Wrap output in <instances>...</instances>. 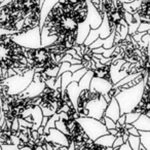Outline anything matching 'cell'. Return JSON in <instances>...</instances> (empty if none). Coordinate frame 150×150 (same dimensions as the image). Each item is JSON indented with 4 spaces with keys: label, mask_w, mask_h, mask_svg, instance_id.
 Instances as JSON below:
<instances>
[{
    "label": "cell",
    "mask_w": 150,
    "mask_h": 150,
    "mask_svg": "<svg viewBox=\"0 0 150 150\" xmlns=\"http://www.w3.org/2000/svg\"><path fill=\"white\" fill-rule=\"evenodd\" d=\"M145 81H142L141 83L133 86L127 90H123L119 95L115 97L120 107L121 114L133 112V110L138 106L143 95V88Z\"/></svg>",
    "instance_id": "obj_4"
},
{
    "label": "cell",
    "mask_w": 150,
    "mask_h": 150,
    "mask_svg": "<svg viewBox=\"0 0 150 150\" xmlns=\"http://www.w3.org/2000/svg\"><path fill=\"white\" fill-rule=\"evenodd\" d=\"M141 144L147 150H150V132H140Z\"/></svg>",
    "instance_id": "obj_13"
},
{
    "label": "cell",
    "mask_w": 150,
    "mask_h": 150,
    "mask_svg": "<svg viewBox=\"0 0 150 150\" xmlns=\"http://www.w3.org/2000/svg\"><path fill=\"white\" fill-rule=\"evenodd\" d=\"M118 150H133V149H132V148H131V146H129V144L127 142V143L123 144V145L121 146V147L119 148Z\"/></svg>",
    "instance_id": "obj_21"
},
{
    "label": "cell",
    "mask_w": 150,
    "mask_h": 150,
    "mask_svg": "<svg viewBox=\"0 0 150 150\" xmlns=\"http://www.w3.org/2000/svg\"><path fill=\"white\" fill-rule=\"evenodd\" d=\"M129 134H125V135H122V139L123 141H125V143H127V141H129Z\"/></svg>",
    "instance_id": "obj_24"
},
{
    "label": "cell",
    "mask_w": 150,
    "mask_h": 150,
    "mask_svg": "<svg viewBox=\"0 0 150 150\" xmlns=\"http://www.w3.org/2000/svg\"><path fill=\"white\" fill-rule=\"evenodd\" d=\"M140 23H133L131 25H129V35H134L135 33L138 32V29H139Z\"/></svg>",
    "instance_id": "obj_16"
},
{
    "label": "cell",
    "mask_w": 150,
    "mask_h": 150,
    "mask_svg": "<svg viewBox=\"0 0 150 150\" xmlns=\"http://www.w3.org/2000/svg\"><path fill=\"white\" fill-rule=\"evenodd\" d=\"M75 150H106L107 148L104 147V146L100 145V144L96 143L93 140H88L86 143L81 144L79 146H74Z\"/></svg>",
    "instance_id": "obj_10"
},
{
    "label": "cell",
    "mask_w": 150,
    "mask_h": 150,
    "mask_svg": "<svg viewBox=\"0 0 150 150\" xmlns=\"http://www.w3.org/2000/svg\"><path fill=\"white\" fill-rule=\"evenodd\" d=\"M109 134H110V135H112V136H115V137H116L117 136V129H109Z\"/></svg>",
    "instance_id": "obj_23"
},
{
    "label": "cell",
    "mask_w": 150,
    "mask_h": 150,
    "mask_svg": "<svg viewBox=\"0 0 150 150\" xmlns=\"http://www.w3.org/2000/svg\"><path fill=\"white\" fill-rule=\"evenodd\" d=\"M139 113H136V112H129V113H127L125 116H127V119H125V123H131L133 125L135 121L138 120V118L140 117Z\"/></svg>",
    "instance_id": "obj_15"
},
{
    "label": "cell",
    "mask_w": 150,
    "mask_h": 150,
    "mask_svg": "<svg viewBox=\"0 0 150 150\" xmlns=\"http://www.w3.org/2000/svg\"><path fill=\"white\" fill-rule=\"evenodd\" d=\"M78 121L83 127L84 132L88 136V138L93 141H96L102 136L109 134L106 125L98 119L92 118V117H79Z\"/></svg>",
    "instance_id": "obj_5"
},
{
    "label": "cell",
    "mask_w": 150,
    "mask_h": 150,
    "mask_svg": "<svg viewBox=\"0 0 150 150\" xmlns=\"http://www.w3.org/2000/svg\"><path fill=\"white\" fill-rule=\"evenodd\" d=\"M125 144V141H123L122 137H116L115 138V141L114 143H113V146L112 148L113 149H117V148H120L121 146Z\"/></svg>",
    "instance_id": "obj_17"
},
{
    "label": "cell",
    "mask_w": 150,
    "mask_h": 150,
    "mask_svg": "<svg viewBox=\"0 0 150 150\" xmlns=\"http://www.w3.org/2000/svg\"><path fill=\"white\" fill-rule=\"evenodd\" d=\"M125 119H127V116H125V114H121L120 117L118 118V120L116 121V122H118L119 125H125Z\"/></svg>",
    "instance_id": "obj_20"
},
{
    "label": "cell",
    "mask_w": 150,
    "mask_h": 150,
    "mask_svg": "<svg viewBox=\"0 0 150 150\" xmlns=\"http://www.w3.org/2000/svg\"><path fill=\"white\" fill-rule=\"evenodd\" d=\"M48 119H50V117L43 116V119H42V122H41V125H42V127H45V125H47Z\"/></svg>",
    "instance_id": "obj_22"
},
{
    "label": "cell",
    "mask_w": 150,
    "mask_h": 150,
    "mask_svg": "<svg viewBox=\"0 0 150 150\" xmlns=\"http://www.w3.org/2000/svg\"><path fill=\"white\" fill-rule=\"evenodd\" d=\"M121 113H120V107H119V104L117 102V100L115 98H113L111 100V102L108 104L106 108V111H105V116L109 117L112 120H114L116 122L118 120V118L120 117Z\"/></svg>",
    "instance_id": "obj_8"
},
{
    "label": "cell",
    "mask_w": 150,
    "mask_h": 150,
    "mask_svg": "<svg viewBox=\"0 0 150 150\" xmlns=\"http://www.w3.org/2000/svg\"><path fill=\"white\" fill-rule=\"evenodd\" d=\"M106 150H114V149H113V148H107Z\"/></svg>",
    "instance_id": "obj_30"
},
{
    "label": "cell",
    "mask_w": 150,
    "mask_h": 150,
    "mask_svg": "<svg viewBox=\"0 0 150 150\" xmlns=\"http://www.w3.org/2000/svg\"><path fill=\"white\" fill-rule=\"evenodd\" d=\"M3 4V0H0V6Z\"/></svg>",
    "instance_id": "obj_29"
},
{
    "label": "cell",
    "mask_w": 150,
    "mask_h": 150,
    "mask_svg": "<svg viewBox=\"0 0 150 150\" xmlns=\"http://www.w3.org/2000/svg\"><path fill=\"white\" fill-rule=\"evenodd\" d=\"M68 150H75V147H74V145L73 144H71L70 146H69V149Z\"/></svg>",
    "instance_id": "obj_26"
},
{
    "label": "cell",
    "mask_w": 150,
    "mask_h": 150,
    "mask_svg": "<svg viewBox=\"0 0 150 150\" xmlns=\"http://www.w3.org/2000/svg\"><path fill=\"white\" fill-rule=\"evenodd\" d=\"M69 147H66V146H61L60 148H59V150H68Z\"/></svg>",
    "instance_id": "obj_25"
},
{
    "label": "cell",
    "mask_w": 150,
    "mask_h": 150,
    "mask_svg": "<svg viewBox=\"0 0 150 150\" xmlns=\"http://www.w3.org/2000/svg\"><path fill=\"white\" fill-rule=\"evenodd\" d=\"M112 61L106 63V64H102V63H99L97 65V67L95 69H93L90 72L93 73V77L97 78V79H101V80H105L108 83L112 84L113 83V78H112Z\"/></svg>",
    "instance_id": "obj_6"
},
{
    "label": "cell",
    "mask_w": 150,
    "mask_h": 150,
    "mask_svg": "<svg viewBox=\"0 0 150 150\" xmlns=\"http://www.w3.org/2000/svg\"><path fill=\"white\" fill-rule=\"evenodd\" d=\"M100 121L106 125V127H107V129H108V131H109V129H115V127H116V122H115L114 120H112L111 118H109V117H107V116H104Z\"/></svg>",
    "instance_id": "obj_14"
},
{
    "label": "cell",
    "mask_w": 150,
    "mask_h": 150,
    "mask_svg": "<svg viewBox=\"0 0 150 150\" xmlns=\"http://www.w3.org/2000/svg\"><path fill=\"white\" fill-rule=\"evenodd\" d=\"M133 125L140 132H150V118L144 114H141L137 121Z\"/></svg>",
    "instance_id": "obj_9"
},
{
    "label": "cell",
    "mask_w": 150,
    "mask_h": 150,
    "mask_svg": "<svg viewBox=\"0 0 150 150\" xmlns=\"http://www.w3.org/2000/svg\"><path fill=\"white\" fill-rule=\"evenodd\" d=\"M45 137H46L47 143L59 144V145L66 146V147H69V146H70V143H69L66 135L63 134L62 132H60L59 129H57L56 127L50 129V132H48V134L45 136Z\"/></svg>",
    "instance_id": "obj_7"
},
{
    "label": "cell",
    "mask_w": 150,
    "mask_h": 150,
    "mask_svg": "<svg viewBox=\"0 0 150 150\" xmlns=\"http://www.w3.org/2000/svg\"><path fill=\"white\" fill-rule=\"evenodd\" d=\"M129 135H132V136H137V137H139V136H140V131L136 129L135 127H133L132 129H129Z\"/></svg>",
    "instance_id": "obj_19"
},
{
    "label": "cell",
    "mask_w": 150,
    "mask_h": 150,
    "mask_svg": "<svg viewBox=\"0 0 150 150\" xmlns=\"http://www.w3.org/2000/svg\"><path fill=\"white\" fill-rule=\"evenodd\" d=\"M38 106V94L26 95L24 92L11 94L4 92L0 96V115L4 122L11 127L15 120L24 119L30 115L32 109Z\"/></svg>",
    "instance_id": "obj_3"
},
{
    "label": "cell",
    "mask_w": 150,
    "mask_h": 150,
    "mask_svg": "<svg viewBox=\"0 0 150 150\" xmlns=\"http://www.w3.org/2000/svg\"><path fill=\"white\" fill-rule=\"evenodd\" d=\"M88 16V0H57L40 26V37L45 32L48 37L56 38V43L71 52L78 44L80 26L86 23Z\"/></svg>",
    "instance_id": "obj_1"
},
{
    "label": "cell",
    "mask_w": 150,
    "mask_h": 150,
    "mask_svg": "<svg viewBox=\"0 0 150 150\" xmlns=\"http://www.w3.org/2000/svg\"><path fill=\"white\" fill-rule=\"evenodd\" d=\"M115 138H116L115 136H112V135H110V134H107V135L100 137L95 142L100 144V145L104 146V147H106V148H112L113 143H114V141H115Z\"/></svg>",
    "instance_id": "obj_11"
},
{
    "label": "cell",
    "mask_w": 150,
    "mask_h": 150,
    "mask_svg": "<svg viewBox=\"0 0 150 150\" xmlns=\"http://www.w3.org/2000/svg\"><path fill=\"white\" fill-rule=\"evenodd\" d=\"M47 150H54V149H52V148L50 147V145H48V144H47Z\"/></svg>",
    "instance_id": "obj_28"
},
{
    "label": "cell",
    "mask_w": 150,
    "mask_h": 150,
    "mask_svg": "<svg viewBox=\"0 0 150 150\" xmlns=\"http://www.w3.org/2000/svg\"><path fill=\"white\" fill-rule=\"evenodd\" d=\"M139 150H147V149H146V148L144 147V146H143V145H142V144H141V146H140V149H139Z\"/></svg>",
    "instance_id": "obj_27"
},
{
    "label": "cell",
    "mask_w": 150,
    "mask_h": 150,
    "mask_svg": "<svg viewBox=\"0 0 150 150\" xmlns=\"http://www.w3.org/2000/svg\"><path fill=\"white\" fill-rule=\"evenodd\" d=\"M127 143L129 144V146H131V148L133 150H139L140 146H141V138H140V136L137 137V136L129 135Z\"/></svg>",
    "instance_id": "obj_12"
},
{
    "label": "cell",
    "mask_w": 150,
    "mask_h": 150,
    "mask_svg": "<svg viewBox=\"0 0 150 150\" xmlns=\"http://www.w3.org/2000/svg\"><path fill=\"white\" fill-rule=\"evenodd\" d=\"M2 150H20L17 145H1Z\"/></svg>",
    "instance_id": "obj_18"
},
{
    "label": "cell",
    "mask_w": 150,
    "mask_h": 150,
    "mask_svg": "<svg viewBox=\"0 0 150 150\" xmlns=\"http://www.w3.org/2000/svg\"><path fill=\"white\" fill-rule=\"evenodd\" d=\"M26 46L16 40L13 33L0 34V70L13 72L19 76H25L29 72Z\"/></svg>",
    "instance_id": "obj_2"
}]
</instances>
